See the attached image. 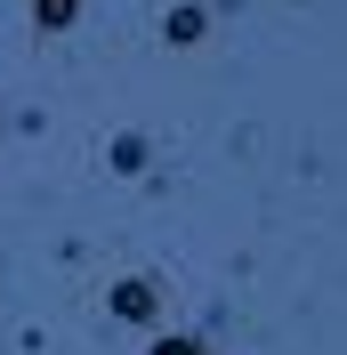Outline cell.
Instances as JSON below:
<instances>
[{"instance_id": "1", "label": "cell", "mask_w": 347, "mask_h": 355, "mask_svg": "<svg viewBox=\"0 0 347 355\" xmlns=\"http://www.w3.org/2000/svg\"><path fill=\"white\" fill-rule=\"evenodd\" d=\"M113 323H137V331H146L153 315H162V283H153V275H130V283H113Z\"/></svg>"}, {"instance_id": "2", "label": "cell", "mask_w": 347, "mask_h": 355, "mask_svg": "<svg viewBox=\"0 0 347 355\" xmlns=\"http://www.w3.org/2000/svg\"><path fill=\"white\" fill-rule=\"evenodd\" d=\"M202 33H210V8H202V0H178L170 17H162V41H170V49H194Z\"/></svg>"}, {"instance_id": "3", "label": "cell", "mask_w": 347, "mask_h": 355, "mask_svg": "<svg viewBox=\"0 0 347 355\" xmlns=\"http://www.w3.org/2000/svg\"><path fill=\"white\" fill-rule=\"evenodd\" d=\"M146 154H153V146H146V137H137V130H121V137H113V146H105V162H113V170H121V178H137V170H146Z\"/></svg>"}, {"instance_id": "4", "label": "cell", "mask_w": 347, "mask_h": 355, "mask_svg": "<svg viewBox=\"0 0 347 355\" xmlns=\"http://www.w3.org/2000/svg\"><path fill=\"white\" fill-rule=\"evenodd\" d=\"M33 24L41 33H73L81 24V0H33Z\"/></svg>"}, {"instance_id": "5", "label": "cell", "mask_w": 347, "mask_h": 355, "mask_svg": "<svg viewBox=\"0 0 347 355\" xmlns=\"http://www.w3.org/2000/svg\"><path fill=\"white\" fill-rule=\"evenodd\" d=\"M153 355H202V339H153Z\"/></svg>"}]
</instances>
